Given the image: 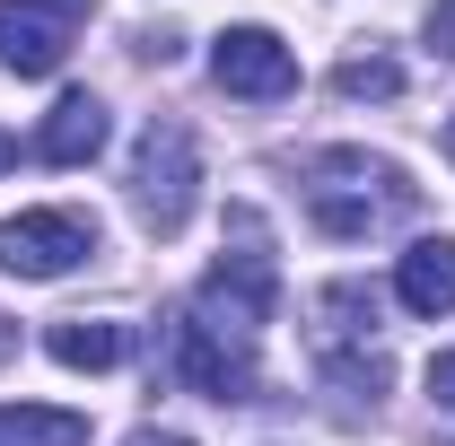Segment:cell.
Instances as JSON below:
<instances>
[{
  "instance_id": "2e32d148",
  "label": "cell",
  "mask_w": 455,
  "mask_h": 446,
  "mask_svg": "<svg viewBox=\"0 0 455 446\" xmlns=\"http://www.w3.org/2000/svg\"><path fill=\"white\" fill-rule=\"evenodd\" d=\"M132 446H193V438H158V429H149V438H132Z\"/></svg>"
},
{
  "instance_id": "5bb4252c",
  "label": "cell",
  "mask_w": 455,
  "mask_h": 446,
  "mask_svg": "<svg viewBox=\"0 0 455 446\" xmlns=\"http://www.w3.org/2000/svg\"><path fill=\"white\" fill-rule=\"evenodd\" d=\"M429 394L455 411V350H438V359H429Z\"/></svg>"
},
{
  "instance_id": "30bf717a",
  "label": "cell",
  "mask_w": 455,
  "mask_h": 446,
  "mask_svg": "<svg viewBox=\"0 0 455 446\" xmlns=\"http://www.w3.org/2000/svg\"><path fill=\"white\" fill-rule=\"evenodd\" d=\"M44 350H53L61 368H123L132 333H123V324H106V315H70V324H53V333H44Z\"/></svg>"
},
{
  "instance_id": "7c38bea8",
  "label": "cell",
  "mask_w": 455,
  "mask_h": 446,
  "mask_svg": "<svg viewBox=\"0 0 455 446\" xmlns=\"http://www.w3.org/2000/svg\"><path fill=\"white\" fill-rule=\"evenodd\" d=\"M333 88H341V97H403V61H386V53L341 61V70H333Z\"/></svg>"
},
{
  "instance_id": "277c9868",
  "label": "cell",
  "mask_w": 455,
  "mask_h": 446,
  "mask_svg": "<svg viewBox=\"0 0 455 446\" xmlns=\"http://www.w3.org/2000/svg\"><path fill=\"white\" fill-rule=\"evenodd\" d=\"M272 298H281L272 254H263V245H245V254L211 263V280H202V324H220L228 341H254L263 324H272Z\"/></svg>"
},
{
  "instance_id": "52a82bcc",
  "label": "cell",
  "mask_w": 455,
  "mask_h": 446,
  "mask_svg": "<svg viewBox=\"0 0 455 446\" xmlns=\"http://www.w3.org/2000/svg\"><path fill=\"white\" fill-rule=\"evenodd\" d=\"M175 377L193 394H211V402H254V359H245V341H228L220 324H202V315L175 324Z\"/></svg>"
},
{
  "instance_id": "9a60e30c",
  "label": "cell",
  "mask_w": 455,
  "mask_h": 446,
  "mask_svg": "<svg viewBox=\"0 0 455 446\" xmlns=\"http://www.w3.org/2000/svg\"><path fill=\"white\" fill-rule=\"evenodd\" d=\"M9 167H18V140H9V131H0V175H9Z\"/></svg>"
},
{
  "instance_id": "ba28073f",
  "label": "cell",
  "mask_w": 455,
  "mask_h": 446,
  "mask_svg": "<svg viewBox=\"0 0 455 446\" xmlns=\"http://www.w3.org/2000/svg\"><path fill=\"white\" fill-rule=\"evenodd\" d=\"M395 298L411 315H455V236H420L395 263Z\"/></svg>"
},
{
  "instance_id": "e0dca14e",
  "label": "cell",
  "mask_w": 455,
  "mask_h": 446,
  "mask_svg": "<svg viewBox=\"0 0 455 446\" xmlns=\"http://www.w3.org/2000/svg\"><path fill=\"white\" fill-rule=\"evenodd\" d=\"M447 158H455V114H447Z\"/></svg>"
},
{
  "instance_id": "7a4b0ae2",
  "label": "cell",
  "mask_w": 455,
  "mask_h": 446,
  "mask_svg": "<svg viewBox=\"0 0 455 446\" xmlns=\"http://www.w3.org/2000/svg\"><path fill=\"white\" fill-rule=\"evenodd\" d=\"M193 184H202V149L184 123H149L140 149H132V202H140V227L149 236H175L193 219Z\"/></svg>"
},
{
  "instance_id": "6da1fadb",
  "label": "cell",
  "mask_w": 455,
  "mask_h": 446,
  "mask_svg": "<svg viewBox=\"0 0 455 446\" xmlns=\"http://www.w3.org/2000/svg\"><path fill=\"white\" fill-rule=\"evenodd\" d=\"M403 202H411L403 167L368 158V149H324V158L307 167V211H315L324 236H368V227L386 219V211H403Z\"/></svg>"
},
{
  "instance_id": "8fae6325",
  "label": "cell",
  "mask_w": 455,
  "mask_h": 446,
  "mask_svg": "<svg viewBox=\"0 0 455 446\" xmlns=\"http://www.w3.org/2000/svg\"><path fill=\"white\" fill-rule=\"evenodd\" d=\"M0 446H88V420L53 402H0Z\"/></svg>"
},
{
  "instance_id": "ac0fdd59",
  "label": "cell",
  "mask_w": 455,
  "mask_h": 446,
  "mask_svg": "<svg viewBox=\"0 0 455 446\" xmlns=\"http://www.w3.org/2000/svg\"><path fill=\"white\" fill-rule=\"evenodd\" d=\"M0 350H9V324H0Z\"/></svg>"
},
{
  "instance_id": "3957f363",
  "label": "cell",
  "mask_w": 455,
  "mask_h": 446,
  "mask_svg": "<svg viewBox=\"0 0 455 446\" xmlns=\"http://www.w3.org/2000/svg\"><path fill=\"white\" fill-rule=\"evenodd\" d=\"M88 254H97V219H79V211H18V219H0V272H18V280H61Z\"/></svg>"
},
{
  "instance_id": "5b68a950",
  "label": "cell",
  "mask_w": 455,
  "mask_h": 446,
  "mask_svg": "<svg viewBox=\"0 0 455 446\" xmlns=\"http://www.w3.org/2000/svg\"><path fill=\"white\" fill-rule=\"evenodd\" d=\"M211 79H220L228 97H254V106H281L289 88H298V53H289L272 27H228L220 44H211Z\"/></svg>"
},
{
  "instance_id": "8992f818",
  "label": "cell",
  "mask_w": 455,
  "mask_h": 446,
  "mask_svg": "<svg viewBox=\"0 0 455 446\" xmlns=\"http://www.w3.org/2000/svg\"><path fill=\"white\" fill-rule=\"evenodd\" d=\"M70 36H79V9H70V0H0V61H9L18 79L61 70Z\"/></svg>"
},
{
  "instance_id": "9c48e42d",
  "label": "cell",
  "mask_w": 455,
  "mask_h": 446,
  "mask_svg": "<svg viewBox=\"0 0 455 446\" xmlns=\"http://www.w3.org/2000/svg\"><path fill=\"white\" fill-rule=\"evenodd\" d=\"M106 149V106L88 97V88H70L53 114H44V131H36V158L44 167H88Z\"/></svg>"
},
{
  "instance_id": "4fadbf2b",
  "label": "cell",
  "mask_w": 455,
  "mask_h": 446,
  "mask_svg": "<svg viewBox=\"0 0 455 446\" xmlns=\"http://www.w3.org/2000/svg\"><path fill=\"white\" fill-rule=\"evenodd\" d=\"M429 53L455 61V0H429Z\"/></svg>"
}]
</instances>
